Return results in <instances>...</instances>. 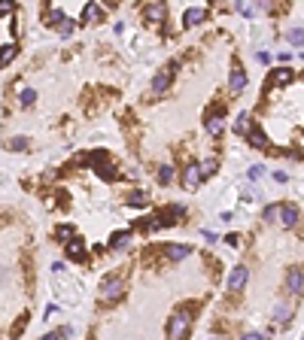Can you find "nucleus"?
<instances>
[{
	"label": "nucleus",
	"mask_w": 304,
	"mask_h": 340,
	"mask_svg": "<svg viewBox=\"0 0 304 340\" xmlns=\"http://www.w3.org/2000/svg\"><path fill=\"white\" fill-rule=\"evenodd\" d=\"M128 240H131V234H128V231L112 234V237H110V249H122V246H128Z\"/></svg>",
	"instance_id": "obj_19"
},
{
	"label": "nucleus",
	"mask_w": 304,
	"mask_h": 340,
	"mask_svg": "<svg viewBox=\"0 0 304 340\" xmlns=\"http://www.w3.org/2000/svg\"><path fill=\"white\" fill-rule=\"evenodd\" d=\"M174 76H176V61H171V64H167V67H164V70H161L159 76L152 79V92H155V94H164L167 88H171Z\"/></svg>",
	"instance_id": "obj_4"
},
{
	"label": "nucleus",
	"mask_w": 304,
	"mask_h": 340,
	"mask_svg": "<svg viewBox=\"0 0 304 340\" xmlns=\"http://www.w3.org/2000/svg\"><path fill=\"white\" fill-rule=\"evenodd\" d=\"M228 88H231V94H240L243 88H246V73H243L240 61H231V73H228Z\"/></svg>",
	"instance_id": "obj_5"
},
{
	"label": "nucleus",
	"mask_w": 304,
	"mask_h": 340,
	"mask_svg": "<svg viewBox=\"0 0 304 340\" xmlns=\"http://www.w3.org/2000/svg\"><path fill=\"white\" fill-rule=\"evenodd\" d=\"M122 294H125V279L110 277V279L100 282V301H104V304H116V301H122Z\"/></svg>",
	"instance_id": "obj_1"
},
{
	"label": "nucleus",
	"mask_w": 304,
	"mask_h": 340,
	"mask_svg": "<svg viewBox=\"0 0 304 340\" xmlns=\"http://www.w3.org/2000/svg\"><path fill=\"white\" fill-rule=\"evenodd\" d=\"M286 289L292 294H304V270L295 264V267H289V274H286Z\"/></svg>",
	"instance_id": "obj_7"
},
{
	"label": "nucleus",
	"mask_w": 304,
	"mask_h": 340,
	"mask_svg": "<svg viewBox=\"0 0 304 340\" xmlns=\"http://www.w3.org/2000/svg\"><path fill=\"white\" fill-rule=\"evenodd\" d=\"M204 18H207V9L192 6V9H186V13H183V28H195V25H201Z\"/></svg>",
	"instance_id": "obj_12"
},
{
	"label": "nucleus",
	"mask_w": 304,
	"mask_h": 340,
	"mask_svg": "<svg viewBox=\"0 0 304 340\" xmlns=\"http://www.w3.org/2000/svg\"><path fill=\"white\" fill-rule=\"evenodd\" d=\"M280 216V203H271V207H265V222H274Z\"/></svg>",
	"instance_id": "obj_30"
},
{
	"label": "nucleus",
	"mask_w": 304,
	"mask_h": 340,
	"mask_svg": "<svg viewBox=\"0 0 304 340\" xmlns=\"http://www.w3.org/2000/svg\"><path fill=\"white\" fill-rule=\"evenodd\" d=\"M128 203H131V207H146V203H149V198H146L143 191H131V195H128Z\"/></svg>",
	"instance_id": "obj_21"
},
{
	"label": "nucleus",
	"mask_w": 304,
	"mask_h": 340,
	"mask_svg": "<svg viewBox=\"0 0 304 340\" xmlns=\"http://www.w3.org/2000/svg\"><path fill=\"white\" fill-rule=\"evenodd\" d=\"M183 185H186L189 191H195V188L201 185V164H189V167H183Z\"/></svg>",
	"instance_id": "obj_9"
},
{
	"label": "nucleus",
	"mask_w": 304,
	"mask_h": 340,
	"mask_svg": "<svg viewBox=\"0 0 304 340\" xmlns=\"http://www.w3.org/2000/svg\"><path fill=\"white\" fill-rule=\"evenodd\" d=\"M246 137H250V146H256V149H271V143H268V137H265V134H262V128H256V124H253V128H250V134H246Z\"/></svg>",
	"instance_id": "obj_14"
},
{
	"label": "nucleus",
	"mask_w": 304,
	"mask_h": 340,
	"mask_svg": "<svg viewBox=\"0 0 304 340\" xmlns=\"http://www.w3.org/2000/svg\"><path fill=\"white\" fill-rule=\"evenodd\" d=\"M204 124H207L210 137H222V131H225V107L222 104H213L210 112L204 116Z\"/></svg>",
	"instance_id": "obj_2"
},
{
	"label": "nucleus",
	"mask_w": 304,
	"mask_h": 340,
	"mask_svg": "<svg viewBox=\"0 0 304 340\" xmlns=\"http://www.w3.org/2000/svg\"><path fill=\"white\" fill-rule=\"evenodd\" d=\"M289 82H292V70H289V67L271 70V76H268V88H274V85H289Z\"/></svg>",
	"instance_id": "obj_13"
},
{
	"label": "nucleus",
	"mask_w": 304,
	"mask_h": 340,
	"mask_svg": "<svg viewBox=\"0 0 304 340\" xmlns=\"http://www.w3.org/2000/svg\"><path fill=\"white\" fill-rule=\"evenodd\" d=\"M6 146H9V149H16V152H25V149H28V140H25V137H13Z\"/></svg>",
	"instance_id": "obj_28"
},
{
	"label": "nucleus",
	"mask_w": 304,
	"mask_h": 340,
	"mask_svg": "<svg viewBox=\"0 0 304 340\" xmlns=\"http://www.w3.org/2000/svg\"><path fill=\"white\" fill-rule=\"evenodd\" d=\"M164 6L159 3V0H152V3H146L143 6V21H149V25H161V21H164Z\"/></svg>",
	"instance_id": "obj_8"
},
{
	"label": "nucleus",
	"mask_w": 304,
	"mask_h": 340,
	"mask_svg": "<svg viewBox=\"0 0 304 340\" xmlns=\"http://www.w3.org/2000/svg\"><path fill=\"white\" fill-rule=\"evenodd\" d=\"M256 3L262 6V9H268V13H271V9H274V0H256Z\"/></svg>",
	"instance_id": "obj_32"
},
{
	"label": "nucleus",
	"mask_w": 304,
	"mask_h": 340,
	"mask_svg": "<svg viewBox=\"0 0 304 340\" xmlns=\"http://www.w3.org/2000/svg\"><path fill=\"white\" fill-rule=\"evenodd\" d=\"M246 279H250V267H246V264H234L231 274H228V289L231 292H240L246 286Z\"/></svg>",
	"instance_id": "obj_6"
},
{
	"label": "nucleus",
	"mask_w": 304,
	"mask_h": 340,
	"mask_svg": "<svg viewBox=\"0 0 304 340\" xmlns=\"http://www.w3.org/2000/svg\"><path fill=\"white\" fill-rule=\"evenodd\" d=\"M189 322H192V313L189 310H176L167 322V337H183L189 331Z\"/></svg>",
	"instance_id": "obj_3"
},
{
	"label": "nucleus",
	"mask_w": 304,
	"mask_h": 340,
	"mask_svg": "<svg viewBox=\"0 0 304 340\" xmlns=\"http://www.w3.org/2000/svg\"><path fill=\"white\" fill-rule=\"evenodd\" d=\"M16 52H18V46H16V43H9V46H3V49H0V70H3V67L16 58Z\"/></svg>",
	"instance_id": "obj_18"
},
{
	"label": "nucleus",
	"mask_w": 304,
	"mask_h": 340,
	"mask_svg": "<svg viewBox=\"0 0 304 340\" xmlns=\"http://www.w3.org/2000/svg\"><path fill=\"white\" fill-rule=\"evenodd\" d=\"M64 252H67V258H70V262H80V258H85V240H76V237H70V240H67V246H64Z\"/></svg>",
	"instance_id": "obj_11"
},
{
	"label": "nucleus",
	"mask_w": 304,
	"mask_h": 340,
	"mask_svg": "<svg viewBox=\"0 0 304 340\" xmlns=\"http://www.w3.org/2000/svg\"><path fill=\"white\" fill-rule=\"evenodd\" d=\"M298 219H301L298 207H292V203H283V207H280V222H283V228H295Z\"/></svg>",
	"instance_id": "obj_10"
},
{
	"label": "nucleus",
	"mask_w": 304,
	"mask_h": 340,
	"mask_svg": "<svg viewBox=\"0 0 304 340\" xmlns=\"http://www.w3.org/2000/svg\"><path fill=\"white\" fill-rule=\"evenodd\" d=\"M216 167H219V161H216V158H210V161H207V164H201V179H207V176H213V173H216Z\"/></svg>",
	"instance_id": "obj_23"
},
{
	"label": "nucleus",
	"mask_w": 304,
	"mask_h": 340,
	"mask_svg": "<svg viewBox=\"0 0 304 340\" xmlns=\"http://www.w3.org/2000/svg\"><path fill=\"white\" fill-rule=\"evenodd\" d=\"M189 255V246H164V258L167 262H183Z\"/></svg>",
	"instance_id": "obj_16"
},
{
	"label": "nucleus",
	"mask_w": 304,
	"mask_h": 340,
	"mask_svg": "<svg viewBox=\"0 0 304 340\" xmlns=\"http://www.w3.org/2000/svg\"><path fill=\"white\" fill-rule=\"evenodd\" d=\"M250 128H253V119L246 116V112H243V116H238V122H234V131H238V134H250Z\"/></svg>",
	"instance_id": "obj_20"
},
{
	"label": "nucleus",
	"mask_w": 304,
	"mask_h": 340,
	"mask_svg": "<svg viewBox=\"0 0 304 340\" xmlns=\"http://www.w3.org/2000/svg\"><path fill=\"white\" fill-rule=\"evenodd\" d=\"M43 21H46L49 28H61V25H64L67 18H64V13H58V9H49V13L43 15Z\"/></svg>",
	"instance_id": "obj_17"
},
{
	"label": "nucleus",
	"mask_w": 304,
	"mask_h": 340,
	"mask_svg": "<svg viewBox=\"0 0 304 340\" xmlns=\"http://www.w3.org/2000/svg\"><path fill=\"white\" fill-rule=\"evenodd\" d=\"M25 325H28V313L21 316V319L16 322V328H13V337H21V331H25Z\"/></svg>",
	"instance_id": "obj_31"
},
{
	"label": "nucleus",
	"mask_w": 304,
	"mask_h": 340,
	"mask_svg": "<svg viewBox=\"0 0 304 340\" xmlns=\"http://www.w3.org/2000/svg\"><path fill=\"white\" fill-rule=\"evenodd\" d=\"M286 40L292 43V46H304V31H301V28H295V31H289V33H286Z\"/></svg>",
	"instance_id": "obj_24"
},
{
	"label": "nucleus",
	"mask_w": 304,
	"mask_h": 340,
	"mask_svg": "<svg viewBox=\"0 0 304 340\" xmlns=\"http://www.w3.org/2000/svg\"><path fill=\"white\" fill-rule=\"evenodd\" d=\"M33 100H37V92H33V88H25V92L18 94V104L21 107H33Z\"/></svg>",
	"instance_id": "obj_22"
},
{
	"label": "nucleus",
	"mask_w": 304,
	"mask_h": 340,
	"mask_svg": "<svg viewBox=\"0 0 304 340\" xmlns=\"http://www.w3.org/2000/svg\"><path fill=\"white\" fill-rule=\"evenodd\" d=\"M55 234H58V240H70V237H76V231H73V225H61V228L58 231H55Z\"/></svg>",
	"instance_id": "obj_27"
},
{
	"label": "nucleus",
	"mask_w": 304,
	"mask_h": 340,
	"mask_svg": "<svg viewBox=\"0 0 304 340\" xmlns=\"http://www.w3.org/2000/svg\"><path fill=\"white\" fill-rule=\"evenodd\" d=\"M289 319H292V316H289L286 307H277V310H274V322H277V325H289Z\"/></svg>",
	"instance_id": "obj_25"
},
{
	"label": "nucleus",
	"mask_w": 304,
	"mask_h": 340,
	"mask_svg": "<svg viewBox=\"0 0 304 340\" xmlns=\"http://www.w3.org/2000/svg\"><path fill=\"white\" fill-rule=\"evenodd\" d=\"M262 176V167H250V179H258Z\"/></svg>",
	"instance_id": "obj_34"
},
{
	"label": "nucleus",
	"mask_w": 304,
	"mask_h": 340,
	"mask_svg": "<svg viewBox=\"0 0 304 340\" xmlns=\"http://www.w3.org/2000/svg\"><path fill=\"white\" fill-rule=\"evenodd\" d=\"M82 21H88V25H97V21H104V9H100L97 3H85V9H82Z\"/></svg>",
	"instance_id": "obj_15"
},
{
	"label": "nucleus",
	"mask_w": 304,
	"mask_h": 340,
	"mask_svg": "<svg viewBox=\"0 0 304 340\" xmlns=\"http://www.w3.org/2000/svg\"><path fill=\"white\" fill-rule=\"evenodd\" d=\"M9 13H16V0H0V18Z\"/></svg>",
	"instance_id": "obj_29"
},
{
	"label": "nucleus",
	"mask_w": 304,
	"mask_h": 340,
	"mask_svg": "<svg viewBox=\"0 0 304 340\" xmlns=\"http://www.w3.org/2000/svg\"><path fill=\"white\" fill-rule=\"evenodd\" d=\"M225 243H228V246H238L240 237H238V234H228V237H225Z\"/></svg>",
	"instance_id": "obj_33"
},
{
	"label": "nucleus",
	"mask_w": 304,
	"mask_h": 340,
	"mask_svg": "<svg viewBox=\"0 0 304 340\" xmlns=\"http://www.w3.org/2000/svg\"><path fill=\"white\" fill-rule=\"evenodd\" d=\"M159 183H161V185H167V183H174V167H167V164H164V167L159 170Z\"/></svg>",
	"instance_id": "obj_26"
}]
</instances>
